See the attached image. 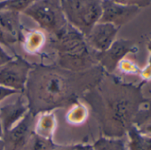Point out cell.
I'll return each mask as SVG.
<instances>
[{
    "label": "cell",
    "mask_w": 151,
    "mask_h": 150,
    "mask_svg": "<svg viewBox=\"0 0 151 150\" xmlns=\"http://www.w3.org/2000/svg\"><path fill=\"white\" fill-rule=\"evenodd\" d=\"M104 72L99 64L85 71H72L58 65L33 66L24 90L29 112L37 116L70 106L95 87Z\"/></svg>",
    "instance_id": "obj_1"
},
{
    "label": "cell",
    "mask_w": 151,
    "mask_h": 150,
    "mask_svg": "<svg viewBox=\"0 0 151 150\" xmlns=\"http://www.w3.org/2000/svg\"><path fill=\"white\" fill-rule=\"evenodd\" d=\"M116 71L124 75H133V76L137 75V76H139L141 69L134 61L126 56L125 58L120 61V63L117 65Z\"/></svg>",
    "instance_id": "obj_18"
},
{
    "label": "cell",
    "mask_w": 151,
    "mask_h": 150,
    "mask_svg": "<svg viewBox=\"0 0 151 150\" xmlns=\"http://www.w3.org/2000/svg\"><path fill=\"white\" fill-rule=\"evenodd\" d=\"M23 14L36 22L39 28L52 36L59 37L67 28L60 0H36Z\"/></svg>",
    "instance_id": "obj_5"
},
{
    "label": "cell",
    "mask_w": 151,
    "mask_h": 150,
    "mask_svg": "<svg viewBox=\"0 0 151 150\" xmlns=\"http://www.w3.org/2000/svg\"><path fill=\"white\" fill-rule=\"evenodd\" d=\"M88 106L83 102L78 101L70 106L67 114V119L73 124H80L84 122L88 116Z\"/></svg>",
    "instance_id": "obj_15"
},
{
    "label": "cell",
    "mask_w": 151,
    "mask_h": 150,
    "mask_svg": "<svg viewBox=\"0 0 151 150\" xmlns=\"http://www.w3.org/2000/svg\"><path fill=\"white\" fill-rule=\"evenodd\" d=\"M113 1L125 6L136 7L139 9L147 7L151 5V0H113Z\"/></svg>",
    "instance_id": "obj_21"
},
{
    "label": "cell",
    "mask_w": 151,
    "mask_h": 150,
    "mask_svg": "<svg viewBox=\"0 0 151 150\" xmlns=\"http://www.w3.org/2000/svg\"><path fill=\"white\" fill-rule=\"evenodd\" d=\"M29 112L27 98L22 93L15 98L12 102L0 105V123L4 133L14 127Z\"/></svg>",
    "instance_id": "obj_10"
},
{
    "label": "cell",
    "mask_w": 151,
    "mask_h": 150,
    "mask_svg": "<svg viewBox=\"0 0 151 150\" xmlns=\"http://www.w3.org/2000/svg\"><path fill=\"white\" fill-rule=\"evenodd\" d=\"M101 2L102 0H60L68 23L85 37L100 22Z\"/></svg>",
    "instance_id": "obj_4"
},
{
    "label": "cell",
    "mask_w": 151,
    "mask_h": 150,
    "mask_svg": "<svg viewBox=\"0 0 151 150\" xmlns=\"http://www.w3.org/2000/svg\"><path fill=\"white\" fill-rule=\"evenodd\" d=\"M147 48L149 52V57H148V61L147 65L141 69L140 71V75L139 77L141 79V81L145 82L146 83L149 81H151V39L148 41L147 45Z\"/></svg>",
    "instance_id": "obj_20"
},
{
    "label": "cell",
    "mask_w": 151,
    "mask_h": 150,
    "mask_svg": "<svg viewBox=\"0 0 151 150\" xmlns=\"http://www.w3.org/2000/svg\"><path fill=\"white\" fill-rule=\"evenodd\" d=\"M52 47L57 53V65L72 71H85L98 65L95 51L92 50L86 37L68 24L57 38L52 39Z\"/></svg>",
    "instance_id": "obj_3"
},
{
    "label": "cell",
    "mask_w": 151,
    "mask_h": 150,
    "mask_svg": "<svg viewBox=\"0 0 151 150\" xmlns=\"http://www.w3.org/2000/svg\"><path fill=\"white\" fill-rule=\"evenodd\" d=\"M13 58H14V56L12 55H10L7 51H6L3 48V47L0 45V67L7 63L8 62H10Z\"/></svg>",
    "instance_id": "obj_24"
},
{
    "label": "cell",
    "mask_w": 151,
    "mask_h": 150,
    "mask_svg": "<svg viewBox=\"0 0 151 150\" xmlns=\"http://www.w3.org/2000/svg\"><path fill=\"white\" fill-rule=\"evenodd\" d=\"M145 83L143 81L138 84L125 82L114 74L104 72L97 85L82 97L105 137H123L134 125L139 112L151 100L142 93Z\"/></svg>",
    "instance_id": "obj_2"
},
{
    "label": "cell",
    "mask_w": 151,
    "mask_h": 150,
    "mask_svg": "<svg viewBox=\"0 0 151 150\" xmlns=\"http://www.w3.org/2000/svg\"><path fill=\"white\" fill-rule=\"evenodd\" d=\"M36 116L29 112L14 127L4 133V150H26L34 133Z\"/></svg>",
    "instance_id": "obj_8"
},
{
    "label": "cell",
    "mask_w": 151,
    "mask_h": 150,
    "mask_svg": "<svg viewBox=\"0 0 151 150\" xmlns=\"http://www.w3.org/2000/svg\"><path fill=\"white\" fill-rule=\"evenodd\" d=\"M119 30L120 28L111 23H98L86 37V41L92 50L95 52H103L116 39Z\"/></svg>",
    "instance_id": "obj_11"
},
{
    "label": "cell",
    "mask_w": 151,
    "mask_h": 150,
    "mask_svg": "<svg viewBox=\"0 0 151 150\" xmlns=\"http://www.w3.org/2000/svg\"><path fill=\"white\" fill-rule=\"evenodd\" d=\"M101 16L99 23H111L118 28L132 22L140 12L136 7L125 6L113 0H102Z\"/></svg>",
    "instance_id": "obj_9"
},
{
    "label": "cell",
    "mask_w": 151,
    "mask_h": 150,
    "mask_svg": "<svg viewBox=\"0 0 151 150\" xmlns=\"http://www.w3.org/2000/svg\"><path fill=\"white\" fill-rule=\"evenodd\" d=\"M56 127V118L52 112H46L37 114L35 120L34 132L43 138H51Z\"/></svg>",
    "instance_id": "obj_14"
},
{
    "label": "cell",
    "mask_w": 151,
    "mask_h": 150,
    "mask_svg": "<svg viewBox=\"0 0 151 150\" xmlns=\"http://www.w3.org/2000/svg\"><path fill=\"white\" fill-rule=\"evenodd\" d=\"M57 146L53 144L51 138H43L34 132L26 150H53Z\"/></svg>",
    "instance_id": "obj_16"
},
{
    "label": "cell",
    "mask_w": 151,
    "mask_h": 150,
    "mask_svg": "<svg viewBox=\"0 0 151 150\" xmlns=\"http://www.w3.org/2000/svg\"><path fill=\"white\" fill-rule=\"evenodd\" d=\"M32 67L33 65L22 57H14L0 67V86L18 93L24 92Z\"/></svg>",
    "instance_id": "obj_6"
},
{
    "label": "cell",
    "mask_w": 151,
    "mask_h": 150,
    "mask_svg": "<svg viewBox=\"0 0 151 150\" xmlns=\"http://www.w3.org/2000/svg\"><path fill=\"white\" fill-rule=\"evenodd\" d=\"M0 150H4V142L2 138H0Z\"/></svg>",
    "instance_id": "obj_26"
},
{
    "label": "cell",
    "mask_w": 151,
    "mask_h": 150,
    "mask_svg": "<svg viewBox=\"0 0 151 150\" xmlns=\"http://www.w3.org/2000/svg\"><path fill=\"white\" fill-rule=\"evenodd\" d=\"M139 51L137 44L130 39H116L113 44L103 52H95V58L98 64L105 72L113 74L121 60L130 54Z\"/></svg>",
    "instance_id": "obj_7"
},
{
    "label": "cell",
    "mask_w": 151,
    "mask_h": 150,
    "mask_svg": "<svg viewBox=\"0 0 151 150\" xmlns=\"http://www.w3.org/2000/svg\"><path fill=\"white\" fill-rule=\"evenodd\" d=\"M15 94H18V92H16L14 90H12L10 89L0 86V105H1V103L5 99L9 98H11L12 96H14Z\"/></svg>",
    "instance_id": "obj_23"
},
{
    "label": "cell",
    "mask_w": 151,
    "mask_h": 150,
    "mask_svg": "<svg viewBox=\"0 0 151 150\" xmlns=\"http://www.w3.org/2000/svg\"><path fill=\"white\" fill-rule=\"evenodd\" d=\"M93 150H124L123 142L110 138H101L93 146Z\"/></svg>",
    "instance_id": "obj_17"
},
{
    "label": "cell",
    "mask_w": 151,
    "mask_h": 150,
    "mask_svg": "<svg viewBox=\"0 0 151 150\" xmlns=\"http://www.w3.org/2000/svg\"><path fill=\"white\" fill-rule=\"evenodd\" d=\"M18 42V39L8 34L6 31H5L1 27H0V45L5 46L8 48H11L13 45Z\"/></svg>",
    "instance_id": "obj_22"
},
{
    "label": "cell",
    "mask_w": 151,
    "mask_h": 150,
    "mask_svg": "<svg viewBox=\"0 0 151 150\" xmlns=\"http://www.w3.org/2000/svg\"><path fill=\"white\" fill-rule=\"evenodd\" d=\"M36 0H3L4 8L23 13Z\"/></svg>",
    "instance_id": "obj_19"
},
{
    "label": "cell",
    "mask_w": 151,
    "mask_h": 150,
    "mask_svg": "<svg viewBox=\"0 0 151 150\" xmlns=\"http://www.w3.org/2000/svg\"><path fill=\"white\" fill-rule=\"evenodd\" d=\"M4 136V130H3V128H2V125L0 123V138H2Z\"/></svg>",
    "instance_id": "obj_25"
},
{
    "label": "cell",
    "mask_w": 151,
    "mask_h": 150,
    "mask_svg": "<svg viewBox=\"0 0 151 150\" xmlns=\"http://www.w3.org/2000/svg\"><path fill=\"white\" fill-rule=\"evenodd\" d=\"M48 37L42 29L22 28L19 42L23 51L29 55H37L41 53L47 44Z\"/></svg>",
    "instance_id": "obj_12"
},
{
    "label": "cell",
    "mask_w": 151,
    "mask_h": 150,
    "mask_svg": "<svg viewBox=\"0 0 151 150\" xmlns=\"http://www.w3.org/2000/svg\"><path fill=\"white\" fill-rule=\"evenodd\" d=\"M20 14L10 9H0V27L8 34L17 39L18 42L22 28Z\"/></svg>",
    "instance_id": "obj_13"
},
{
    "label": "cell",
    "mask_w": 151,
    "mask_h": 150,
    "mask_svg": "<svg viewBox=\"0 0 151 150\" xmlns=\"http://www.w3.org/2000/svg\"><path fill=\"white\" fill-rule=\"evenodd\" d=\"M0 1H1V0H0Z\"/></svg>",
    "instance_id": "obj_27"
}]
</instances>
